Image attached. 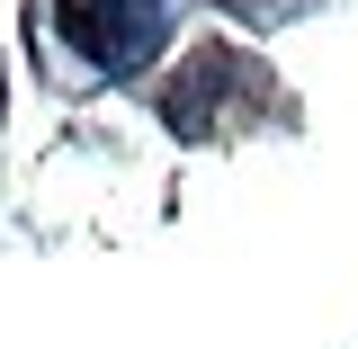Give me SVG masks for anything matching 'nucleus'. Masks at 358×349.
Returning a JSON list of instances; mask_svg holds the SVG:
<instances>
[{"instance_id": "obj_1", "label": "nucleus", "mask_w": 358, "mask_h": 349, "mask_svg": "<svg viewBox=\"0 0 358 349\" xmlns=\"http://www.w3.org/2000/svg\"><path fill=\"white\" fill-rule=\"evenodd\" d=\"M63 36L81 45L90 63L134 72L152 54V36H162V0H63Z\"/></svg>"}, {"instance_id": "obj_2", "label": "nucleus", "mask_w": 358, "mask_h": 349, "mask_svg": "<svg viewBox=\"0 0 358 349\" xmlns=\"http://www.w3.org/2000/svg\"><path fill=\"white\" fill-rule=\"evenodd\" d=\"M224 81H233V54H224V45H197V54H188V72L162 90V117H171V126H206V108H215Z\"/></svg>"}]
</instances>
